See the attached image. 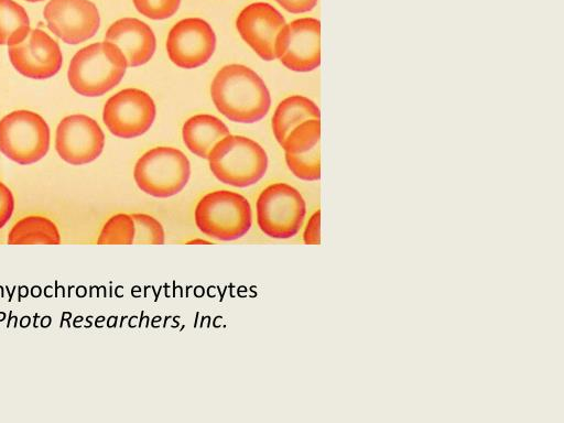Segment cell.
<instances>
[{
  "label": "cell",
  "mask_w": 564,
  "mask_h": 423,
  "mask_svg": "<svg viewBox=\"0 0 564 423\" xmlns=\"http://www.w3.org/2000/svg\"><path fill=\"white\" fill-rule=\"evenodd\" d=\"M210 96L219 112L241 123L261 120L271 106L270 93L261 77L240 64L218 70L210 85Z\"/></svg>",
  "instance_id": "1"
},
{
  "label": "cell",
  "mask_w": 564,
  "mask_h": 423,
  "mask_svg": "<svg viewBox=\"0 0 564 423\" xmlns=\"http://www.w3.org/2000/svg\"><path fill=\"white\" fill-rule=\"evenodd\" d=\"M127 67L126 57L118 46L107 41L97 42L73 56L67 78L77 94L98 97L120 83Z\"/></svg>",
  "instance_id": "2"
},
{
  "label": "cell",
  "mask_w": 564,
  "mask_h": 423,
  "mask_svg": "<svg viewBox=\"0 0 564 423\" xmlns=\"http://www.w3.org/2000/svg\"><path fill=\"white\" fill-rule=\"evenodd\" d=\"M207 160L215 177L235 187H249L258 183L268 169V155L263 148L241 135L229 134L221 139Z\"/></svg>",
  "instance_id": "3"
},
{
  "label": "cell",
  "mask_w": 564,
  "mask_h": 423,
  "mask_svg": "<svg viewBox=\"0 0 564 423\" xmlns=\"http://www.w3.org/2000/svg\"><path fill=\"white\" fill-rule=\"evenodd\" d=\"M195 224L209 238L238 240L252 226L251 206L239 193L226 189L210 192L195 207Z\"/></svg>",
  "instance_id": "4"
},
{
  "label": "cell",
  "mask_w": 564,
  "mask_h": 423,
  "mask_svg": "<svg viewBox=\"0 0 564 423\" xmlns=\"http://www.w3.org/2000/svg\"><path fill=\"white\" fill-rule=\"evenodd\" d=\"M133 177L145 194L167 198L178 194L191 177V163L178 149L156 147L137 161Z\"/></svg>",
  "instance_id": "5"
},
{
  "label": "cell",
  "mask_w": 564,
  "mask_h": 423,
  "mask_svg": "<svg viewBox=\"0 0 564 423\" xmlns=\"http://www.w3.org/2000/svg\"><path fill=\"white\" fill-rule=\"evenodd\" d=\"M257 224L272 239H290L303 226L306 203L301 193L286 183H273L258 196Z\"/></svg>",
  "instance_id": "6"
},
{
  "label": "cell",
  "mask_w": 564,
  "mask_h": 423,
  "mask_svg": "<svg viewBox=\"0 0 564 423\" xmlns=\"http://www.w3.org/2000/svg\"><path fill=\"white\" fill-rule=\"evenodd\" d=\"M50 148L46 121L29 110H15L0 120V151L19 164H32Z\"/></svg>",
  "instance_id": "7"
},
{
  "label": "cell",
  "mask_w": 564,
  "mask_h": 423,
  "mask_svg": "<svg viewBox=\"0 0 564 423\" xmlns=\"http://www.w3.org/2000/svg\"><path fill=\"white\" fill-rule=\"evenodd\" d=\"M275 58L290 70L312 72L321 64V22L301 18L285 24L276 35Z\"/></svg>",
  "instance_id": "8"
},
{
  "label": "cell",
  "mask_w": 564,
  "mask_h": 423,
  "mask_svg": "<svg viewBox=\"0 0 564 423\" xmlns=\"http://www.w3.org/2000/svg\"><path fill=\"white\" fill-rule=\"evenodd\" d=\"M155 104L149 94L127 88L111 96L105 104L102 119L109 131L119 138L142 135L155 119Z\"/></svg>",
  "instance_id": "9"
},
{
  "label": "cell",
  "mask_w": 564,
  "mask_h": 423,
  "mask_svg": "<svg viewBox=\"0 0 564 423\" xmlns=\"http://www.w3.org/2000/svg\"><path fill=\"white\" fill-rule=\"evenodd\" d=\"M216 48V35L203 19L186 18L169 32L166 51L173 64L192 69L207 63Z\"/></svg>",
  "instance_id": "10"
},
{
  "label": "cell",
  "mask_w": 564,
  "mask_h": 423,
  "mask_svg": "<svg viewBox=\"0 0 564 423\" xmlns=\"http://www.w3.org/2000/svg\"><path fill=\"white\" fill-rule=\"evenodd\" d=\"M104 145L101 128L86 115L67 116L57 126L55 149L62 160L69 164L82 165L95 161Z\"/></svg>",
  "instance_id": "11"
},
{
  "label": "cell",
  "mask_w": 564,
  "mask_h": 423,
  "mask_svg": "<svg viewBox=\"0 0 564 423\" xmlns=\"http://www.w3.org/2000/svg\"><path fill=\"white\" fill-rule=\"evenodd\" d=\"M43 15L48 29L70 45L89 40L100 25L98 9L89 0H51Z\"/></svg>",
  "instance_id": "12"
},
{
  "label": "cell",
  "mask_w": 564,
  "mask_h": 423,
  "mask_svg": "<svg viewBox=\"0 0 564 423\" xmlns=\"http://www.w3.org/2000/svg\"><path fill=\"white\" fill-rule=\"evenodd\" d=\"M8 53L13 67L32 79L53 77L63 64L58 44L40 29L31 30L22 42L10 45Z\"/></svg>",
  "instance_id": "13"
},
{
  "label": "cell",
  "mask_w": 564,
  "mask_h": 423,
  "mask_svg": "<svg viewBox=\"0 0 564 423\" xmlns=\"http://www.w3.org/2000/svg\"><path fill=\"white\" fill-rule=\"evenodd\" d=\"M285 24L283 15L267 2L247 6L236 21L240 36L264 61L275 59V39Z\"/></svg>",
  "instance_id": "14"
},
{
  "label": "cell",
  "mask_w": 564,
  "mask_h": 423,
  "mask_svg": "<svg viewBox=\"0 0 564 423\" xmlns=\"http://www.w3.org/2000/svg\"><path fill=\"white\" fill-rule=\"evenodd\" d=\"M290 171L300 180L321 177V121L312 119L299 124L282 144Z\"/></svg>",
  "instance_id": "15"
},
{
  "label": "cell",
  "mask_w": 564,
  "mask_h": 423,
  "mask_svg": "<svg viewBox=\"0 0 564 423\" xmlns=\"http://www.w3.org/2000/svg\"><path fill=\"white\" fill-rule=\"evenodd\" d=\"M105 41L119 47L129 67L148 63L156 47L151 28L134 18H123L113 22L106 32Z\"/></svg>",
  "instance_id": "16"
},
{
  "label": "cell",
  "mask_w": 564,
  "mask_h": 423,
  "mask_svg": "<svg viewBox=\"0 0 564 423\" xmlns=\"http://www.w3.org/2000/svg\"><path fill=\"white\" fill-rule=\"evenodd\" d=\"M229 134L227 126L217 117L208 113L191 117L182 129L183 141L187 149L206 160L212 149Z\"/></svg>",
  "instance_id": "17"
},
{
  "label": "cell",
  "mask_w": 564,
  "mask_h": 423,
  "mask_svg": "<svg viewBox=\"0 0 564 423\" xmlns=\"http://www.w3.org/2000/svg\"><path fill=\"white\" fill-rule=\"evenodd\" d=\"M321 112L314 101L301 95L282 100L272 117V130L276 141L282 145L288 135L302 122L319 119Z\"/></svg>",
  "instance_id": "18"
},
{
  "label": "cell",
  "mask_w": 564,
  "mask_h": 423,
  "mask_svg": "<svg viewBox=\"0 0 564 423\" xmlns=\"http://www.w3.org/2000/svg\"><path fill=\"white\" fill-rule=\"evenodd\" d=\"M59 230L47 217L31 215L18 220L8 234V245H59Z\"/></svg>",
  "instance_id": "19"
},
{
  "label": "cell",
  "mask_w": 564,
  "mask_h": 423,
  "mask_svg": "<svg viewBox=\"0 0 564 423\" xmlns=\"http://www.w3.org/2000/svg\"><path fill=\"white\" fill-rule=\"evenodd\" d=\"M30 31V19L24 8L13 0H0V45L18 44Z\"/></svg>",
  "instance_id": "20"
},
{
  "label": "cell",
  "mask_w": 564,
  "mask_h": 423,
  "mask_svg": "<svg viewBox=\"0 0 564 423\" xmlns=\"http://www.w3.org/2000/svg\"><path fill=\"white\" fill-rule=\"evenodd\" d=\"M134 221L131 215L117 214L110 217L101 228L98 245H133Z\"/></svg>",
  "instance_id": "21"
},
{
  "label": "cell",
  "mask_w": 564,
  "mask_h": 423,
  "mask_svg": "<svg viewBox=\"0 0 564 423\" xmlns=\"http://www.w3.org/2000/svg\"><path fill=\"white\" fill-rule=\"evenodd\" d=\"M134 221L133 245H163L165 241L164 228L161 223L148 214H132Z\"/></svg>",
  "instance_id": "22"
},
{
  "label": "cell",
  "mask_w": 564,
  "mask_h": 423,
  "mask_svg": "<svg viewBox=\"0 0 564 423\" xmlns=\"http://www.w3.org/2000/svg\"><path fill=\"white\" fill-rule=\"evenodd\" d=\"M135 9L152 20L172 17L180 8L181 0H133Z\"/></svg>",
  "instance_id": "23"
},
{
  "label": "cell",
  "mask_w": 564,
  "mask_h": 423,
  "mask_svg": "<svg viewBox=\"0 0 564 423\" xmlns=\"http://www.w3.org/2000/svg\"><path fill=\"white\" fill-rule=\"evenodd\" d=\"M14 210L12 192L0 182V229L9 221Z\"/></svg>",
  "instance_id": "24"
},
{
  "label": "cell",
  "mask_w": 564,
  "mask_h": 423,
  "mask_svg": "<svg viewBox=\"0 0 564 423\" xmlns=\"http://www.w3.org/2000/svg\"><path fill=\"white\" fill-rule=\"evenodd\" d=\"M303 241L306 245H319L321 242V210H316L308 219L304 234Z\"/></svg>",
  "instance_id": "25"
},
{
  "label": "cell",
  "mask_w": 564,
  "mask_h": 423,
  "mask_svg": "<svg viewBox=\"0 0 564 423\" xmlns=\"http://www.w3.org/2000/svg\"><path fill=\"white\" fill-rule=\"evenodd\" d=\"M283 9L291 13H303L311 11L318 0H275Z\"/></svg>",
  "instance_id": "26"
},
{
  "label": "cell",
  "mask_w": 564,
  "mask_h": 423,
  "mask_svg": "<svg viewBox=\"0 0 564 423\" xmlns=\"http://www.w3.org/2000/svg\"><path fill=\"white\" fill-rule=\"evenodd\" d=\"M187 243H189V245H194V243L209 245L212 242L207 241V240H202V239H193V240H189Z\"/></svg>",
  "instance_id": "27"
},
{
  "label": "cell",
  "mask_w": 564,
  "mask_h": 423,
  "mask_svg": "<svg viewBox=\"0 0 564 423\" xmlns=\"http://www.w3.org/2000/svg\"><path fill=\"white\" fill-rule=\"evenodd\" d=\"M25 1H29V2H40V1H43V0H25Z\"/></svg>",
  "instance_id": "28"
}]
</instances>
